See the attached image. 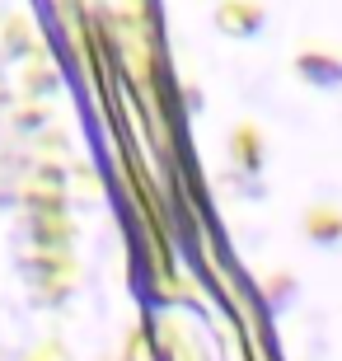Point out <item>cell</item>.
Listing matches in <instances>:
<instances>
[{"mask_svg":"<svg viewBox=\"0 0 342 361\" xmlns=\"http://www.w3.org/2000/svg\"><path fill=\"white\" fill-rule=\"evenodd\" d=\"M225 160H230V174L244 183V197H263V174H267V136L258 122H235L230 136H225Z\"/></svg>","mask_w":342,"mask_h":361,"instance_id":"obj_1","label":"cell"},{"mask_svg":"<svg viewBox=\"0 0 342 361\" xmlns=\"http://www.w3.org/2000/svg\"><path fill=\"white\" fill-rule=\"evenodd\" d=\"M211 24H216L221 38L258 42V38H263V28H267V5H263V0H216Z\"/></svg>","mask_w":342,"mask_h":361,"instance_id":"obj_2","label":"cell"},{"mask_svg":"<svg viewBox=\"0 0 342 361\" xmlns=\"http://www.w3.org/2000/svg\"><path fill=\"white\" fill-rule=\"evenodd\" d=\"M291 75L319 94H338L342 90V56L329 52V47H300L291 56Z\"/></svg>","mask_w":342,"mask_h":361,"instance_id":"obj_3","label":"cell"},{"mask_svg":"<svg viewBox=\"0 0 342 361\" xmlns=\"http://www.w3.org/2000/svg\"><path fill=\"white\" fill-rule=\"evenodd\" d=\"M300 240L310 249H324V254H338L342 249V207L338 202H310L300 212Z\"/></svg>","mask_w":342,"mask_h":361,"instance_id":"obj_4","label":"cell"},{"mask_svg":"<svg viewBox=\"0 0 342 361\" xmlns=\"http://www.w3.org/2000/svg\"><path fill=\"white\" fill-rule=\"evenodd\" d=\"M183 104H188V113H202V104H207V99H202V90H193V85H188V90H183Z\"/></svg>","mask_w":342,"mask_h":361,"instance_id":"obj_5","label":"cell"}]
</instances>
